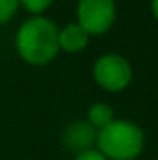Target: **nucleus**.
Instances as JSON below:
<instances>
[{"label": "nucleus", "mask_w": 158, "mask_h": 160, "mask_svg": "<svg viewBox=\"0 0 158 160\" xmlns=\"http://www.w3.org/2000/svg\"><path fill=\"white\" fill-rule=\"evenodd\" d=\"M58 26L47 17H30L26 19L15 36V48L21 60L30 65H47L50 63L58 52Z\"/></svg>", "instance_id": "obj_1"}, {"label": "nucleus", "mask_w": 158, "mask_h": 160, "mask_svg": "<svg viewBox=\"0 0 158 160\" xmlns=\"http://www.w3.org/2000/svg\"><path fill=\"white\" fill-rule=\"evenodd\" d=\"M145 147V134L134 121L114 119L97 132V151L108 160H134Z\"/></svg>", "instance_id": "obj_2"}, {"label": "nucleus", "mask_w": 158, "mask_h": 160, "mask_svg": "<svg viewBox=\"0 0 158 160\" xmlns=\"http://www.w3.org/2000/svg\"><path fill=\"white\" fill-rule=\"evenodd\" d=\"M117 9L114 0H78L77 19L89 36L106 34L116 22Z\"/></svg>", "instance_id": "obj_3"}, {"label": "nucleus", "mask_w": 158, "mask_h": 160, "mask_svg": "<svg viewBox=\"0 0 158 160\" xmlns=\"http://www.w3.org/2000/svg\"><path fill=\"white\" fill-rule=\"evenodd\" d=\"M95 82L112 93L123 91L132 80V65L121 54H104L93 65Z\"/></svg>", "instance_id": "obj_4"}, {"label": "nucleus", "mask_w": 158, "mask_h": 160, "mask_svg": "<svg viewBox=\"0 0 158 160\" xmlns=\"http://www.w3.org/2000/svg\"><path fill=\"white\" fill-rule=\"evenodd\" d=\"M60 140H62V145L77 157L93 149V145H97V130L86 119H78L69 123L63 128Z\"/></svg>", "instance_id": "obj_5"}, {"label": "nucleus", "mask_w": 158, "mask_h": 160, "mask_svg": "<svg viewBox=\"0 0 158 160\" xmlns=\"http://www.w3.org/2000/svg\"><path fill=\"white\" fill-rule=\"evenodd\" d=\"M89 38L91 36L80 26L78 22H69L60 30L58 45H60V50H63L67 54H77V52H82L87 47Z\"/></svg>", "instance_id": "obj_6"}, {"label": "nucleus", "mask_w": 158, "mask_h": 160, "mask_svg": "<svg viewBox=\"0 0 158 160\" xmlns=\"http://www.w3.org/2000/svg\"><path fill=\"white\" fill-rule=\"evenodd\" d=\"M116 119L114 118V110L110 104L106 102H95L87 108V116H86V121L99 132L102 130L104 127H108L112 121Z\"/></svg>", "instance_id": "obj_7"}, {"label": "nucleus", "mask_w": 158, "mask_h": 160, "mask_svg": "<svg viewBox=\"0 0 158 160\" xmlns=\"http://www.w3.org/2000/svg\"><path fill=\"white\" fill-rule=\"evenodd\" d=\"M52 2L54 0H19V6H22L34 17H39L43 11H47L52 6Z\"/></svg>", "instance_id": "obj_8"}, {"label": "nucleus", "mask_w": 158, "mask_h": 160, "mask_svg": "<svg viewBox=\"0 0 158 160\" xmlns=\"http://www.w3.org/2000/svg\"><path fill=\"white\" fill-rule=\"evenodd\" d=\"M19 9V0H0V24L9 22Z\"/></svg>", "instance_id": "obj_9"}, {"label": "nucleus", "mask_w": 158, "mask_h": 160, "mask_svg": "<svg viewBox=\"0 0 158 160\" xmlns=\"http://www.w3.org/2000/svg\"><path fill=\"white\" fill-rule=\"evenodd\" d=\"M75 160H108L102 153H99L97 149H89V151H86V153H82V155H77Z\"/></svg>", "instance_id": "obj_10"}, {"label": "nucleus", "mask_w": 158, "mask_h": 160, "mask_svg": "<svg viewBox=\"0 0 158 160\" xmlns=\"http://www.w3.org/2000/svg\"><path fill=\"white\" fill-rule=\"evenodd\" d=\"M151 11H153L155 19L158 21V0H151Z\"/></svg>", "instance_id": "obj_11"}]
</instances>
